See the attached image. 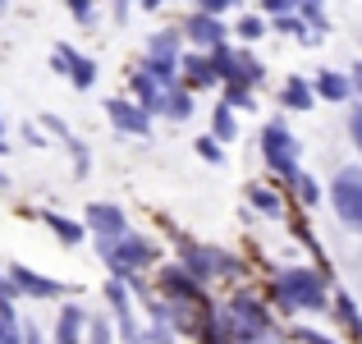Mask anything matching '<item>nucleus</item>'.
I'll return each mask as SVG.
<instances>
[{
	"mask_svg": "<svg viewBox=\"0 0 362 344\" xmlns=\"http://www.w3.org/2000/svg\"><path fill=\"white\" fill-rule=\"evenodd\" d=\"M234 133H239V124H234V110H230V106H216V115H211V138L225 142V138H234Z\"/></svg>",
	"mask_w": 362,
	"mask_h": 344,
	"instance_id": "22",
	"label": "nucleus"
},
{
	"mask_svg": "<svg viewBox=\"0 0 362 344\" xmlns=\"http://www.w3.org/2000/svg\"><path fill=\"white\" fill-rule=\"evenodd\" d=\"M262 9H266V14H275V18H284V14L298 9V0H262Z\"/></svg>",
	"mask_w": 362,
	"mask_h": 344,
	"instance_id": "30",
	"label": "nucleus"
},
{
	"mask_svg": "<svg viewBox=\"0 0 362 344\" xmlns=\"http://www.w3.org/2000/svg\"><path fill=\"white\" fill-rule=\"evenodd\" d=\"M160 285H165L170 303H206L202 299V285H197L193 275H184L179 266H165V271H160Z\"/></svg>",
	"mask_w": 362,
	"mask_h": 344,
	"instance_id": "10",
	"label": "nucleus"
},
{
	"mask_svg": "<svg viewBox=\"0 0 362 344\" xmlns=\"http://www.w3.org/2000/svg\"><path fill=\"white\" fill-rule=\"evenodd\" d=\"M64 147H69V156H74V170H78V175H88V166H92L88 147H83V142L74 138V133H69V138H64Z\"/></svg>",
	"mask_w": 362,
	"mask_h": 344,
	"instance_id": "26",
	"label": "nucleus"
},
{
	"mask_svg": "<svg viewBox=\"0 0 362 344\" xmlns=\"http://www.w3.org/2000/svg\"><path fill=\"white\" fill-rule=\"evenodd\" d=\"M69 83H74L78 92H88L92 83H97V64H92L88 55H74V64H69Z\"/></svg>",
	"mask_w": 362,
	"mask_h": 344,
	"instance_id": "19",
	"label": "nucleus"
},
{
	"mask_svg": "<svg viewBox=\"0 0 362 344\" xmlns=\"http://www.w3.org/2000/svg\"><path fill=\"white\" fill-rule=\"evenodd\" d=\"M46 225L55 229V239H60V243H83V234H88V229H83L78 221H69V216H46Z\"/></svg>",
	"mask_w": 362,
	"mask_h": 344,
	"instance_id": "18",
	"label": "nucleus"
},
{
	"mask_svg": "<svg viewBox=\"0 0 362 344\" xmlns=\"http://www.w3.org/2000/svg\"><path fill=\"white\" fill-rule=\"evenodd\" d=\"M197 5H202V14H216V18H221L225 9H234L239 0H197Z\"/></svg>",
	"mask_w": 362,
	"mask_h": 344,
	"instance_id": "32",
	"label": "nucleus"
},
{
	"mask_svg": "<svg viewBox=\"0 0 362 344\" xmlns=\"http://www.w3.org/2000/svg\"><path fill=\"white\" fill-rule=\"evenodd\" d=\"M330 202L349 229H362V166H344L330 179Z\"/></svg>",
	"mask_w": 362,
	"mask_h": 344,
	"instance_id": "3",
	"label": "nucleus"
},
{
	"mask_svg": "<svg viewBox=\"0 0 362 344\" xmlns=\"http://www.w3.org/2000/svg\"><path fill=\"white\" fill-rule=\"evenodd\" d=\"M142 9H160V0H142Z\"/></svg>",
	"mask_w": 362,
	"mask_h": 344,
	"instance_id": "40",
	"label": "nucleus"
},
{
	"mask_svg": "<svg viewBox=\"0 0 362 344\" xmlns=\"http://www.w3.org/2000/svg\"><path fill=\"white\" fill-rule=\"evenodd\" d=\"M349 92H358V97H362V64H354V74H349Z\"/></svg>",
	"mask_w": 362,
	"mask_h": 344,
	"instance_id": "38",
	"label": "nucleus"
},
{
	"mask_svg": "<svg viewBox=\"0 0 362 344\" xmlns=\"http://www.w3.org/2000/svg\"><path fill=\"white\" fill-rule=\"evenodd\" d=\"M262 151H266V166L280 170L284 179L298 170V142H293V133L284 129L280 120H271V124L262 129Z\"/></svg>",
	"mask_w": 362,
	"mask_h": 344,
	"instance_id": "5",
	"label": "nucleus"
},
{
	"mask_svg": "<svg viewBox=\"0 0 362 344\" xmlns=\"http://www.w3.org/2000/svg\"><path fill=\"white\" fill-rule=\"evenodd\" d=\"M106 110H110V124H115L119 133H138V138H147L151 120H147V110H142L138 101H124V97H115Z\"/></svg>",
	"mask_w": 362,
	"mask_h": 344,
	"instance_id": "8",
	"label": "nucleus"
},
{
	"mask_svg": "<svg viewBox=\"0 0 362 344\" xmlns=\"http://www.w3.org/2000/svg\"><path fill=\"white\" fill-rule=\"evenodd\" d=\"M247 202H252L257 212H266V216H284V197H275L266 184H247Z\"/></svg>",
	"mask_w": 362,
	"mask_h": 344,
	"instance_id": "17",
	"label": "nucleus"
},
{
	"mask_svg": "<svg viewBox=\"0 0 362 344\" xmlns=\"http://www.w3.org/2000/svg\"><path fill=\"white\" fill-rule=\"evenodd\" d=\"M64 5L74 9V18H78V23H92V0H64Z\"/></svg>",
	"mask_w": 362,
	"mask_h": 344,
	"instance_id": "33",
	"label": "nucleus"
},
{
	"mask_svg": "<svg viewBox=\"0 0 362 344\" xmlns=\"http://www.w3.org/2000/svg\"><path fill=\"white\" fill-rule=\"evenodd\" d=\"M0 344H23V326L14 317V303H0Z\"/></svg>",
	"mask_w": 362,
	"mask_h": 344,
	"instance_id": "20",
	"label": "nucleus"
},
{
	"mask_svg": "<svg viewBox=\"0 0 362 344\" xmlns=\"http://www.w3.org/2000/svg\"><path fill=\"white\" fill-rule=\"evenodd\" d=\"M88 344H115V340H110L106 317H92V321H88Z\"/></svg>",
	"mask_w": 362,
	"mask_h": 344,
	"instance_id": "28",
	"label": "nucleus"
},
{
	"mask_svg": "<svg viewBox=\"0 0 362 344\" xmlns=\"http://www.w3.org/2000/svg\"><path fill=\"white\" fill-rule=\"evenodd\" d=\"M225 106H230V110H247V115H252V110H257L252 88H243V83H225Z\"/></svg>",
	"mask_w": 362,
	"mask_h": 344,
	"instance_id": "21",
	"label": "nucleus"
},
{
	"mask_svg": "<svg viewBox=\"0 0 362 344\" xmlns=\"http://www.w3.org/2000/svg\"><path fill=\"white\" fill-rule=\"evenodd\" d=\"M184 37H188V42H197L202 51H211V46L225 42V23L216 14H202V9H197V14L184 23Z\"/></svg>",
	"mask_w": 362,
	"mask_h": 344,
	"instance_id": "9",
	"label": "nucleus"
},
{
	"mask_svg": "<svg viewBox=\"0 0 362 344\" xmlns=\"http://www.w3.org/2000/svg\"><path fill=\"white\" fill-rule=\"evenodd\" d=\"M9 285H14V294L18 299H60L64 294V285L60 280H46V275H37V271H28V266H14L9 271Z\"/></svg>",
	"mask_w": 362,
	"mask_h": 344,
	"instance_id": "7",
	"label": "nucleus"
},
{
	"mask_svg": "<svg viewBox=\"0 0 362 344\" xmlns=\"http://www.w3.org/2000/svg\"><path fill=\"white\" fill-rule=\"evenodd\" d=\"M160 115H170V120H188V115H193V92H188L184 83H175V88L160 97Z\"/></svg>",
	"mask_w": 362,
	"mask_h": 344,
	"instance_id": "14",
	"label": "nucleus"
},
{
	"mask_svg": "<svg viewBox=\"0 0 362 344\" xmlns=\"http://www.w3.org/2000/svg\"><path fill=\"white\" fill-rule=\"evenodd\" d=\"M335 308H339V317H344V326H349V331H354V336L362 340V317H358L354 299H349V294H335Z\"/></svg>",
	"mask_w": 362,
	"mask_h": 344,
	"instance_id": "25",
	"label": "nucleus"
},
{
	"mask_svg": "<svg viewBox=\"0 0 362 344\" xmlns=\"http://www.w3.org/2000/svg\"><path fill=\"white\" fill-rule=\"evenodd\" d=\"M275 303L284 312H321L326 308V275L308 271V266H289L275 280Z\"/></svg>",
	"mask_w": 362,
	"mask_h": 344,
	"instance_id": "1",
	"label": "nucleus"
},
{
	"mask_svg": "<svg viewBox=\"0 0 362 344\" xmlns=\"http://www.w3.org/2000/svg\"><path fill=\"white\" fill-rule=\"evenodd\" d=\"M234 83L257 88V83H262V60H257V55H247V51H239V79H234Z\"/></svg>",
	"mask_w": 362,
	"mask_h": 344,
	"instance_id": "23",
	"label": "nucleus"
},
{
	"mask_svg": "<svg viewBox=\"0 0 362 344\" xmlns=\"http://www.w3.org/2000/svg\"><path fill=\"white\" fill-rule=\"evenodd\" d=\"M0 303H18V294H14V285L0 275Z\"/></svg>",
	"mask_w": 362,
	"mask_h": 344,
	"instance_id": "37",
	"label": "nucleus"
},
{
	"mask_svg": "<svg viewBox=\"0 0 362 344\" xmlns=\"http://www.w3.org/2000/svg\"><path fill=\"white\" fill-rule=\"evenodd\" d=\"M42 124H46V133H55V138H69V129H64L60 115H42Z\"/></svg>",
	"mask_w": 362,
	"mask_h": 344,
	"instance_id": "34",
	"label": "nucleus"
},
{
	"mask_svg": "<svg viewBox=\"0 0 362 344\" xmlns=\"http://www.w3.org/2000/svg\"><path fill=\"white\" fill-rule=\"evenodd\" d=\"M289 184H293V193H298V202L303 207H312V202H317V179H312V175H303V170H293V175H289Z\"/></svg>",
	"mask_w": 362,
	"mask_h": 344,
	"instance_id": "24",
	"label": "nucleus"
},
{
	"mask_svg": "<svg viewBox=\"0 0 362 344\" xmlns=\"http://www.w3.org/2000/svg\"><path fill=\"white\" fill-rule=\"evenodd\" d=\"M133 97H138V106L147 110V115H160V97H165V88L138 69V74H133Z\"/></svg>",
	"mask_w": 362,
	"mask_h": 344,
	"instance_id": "12",
	"label": "nucleus"
},
{
	"mask_svg": "<svg viewBox=\"0 0 362 344\" xmlns=\"http://www.w3.org/2000/svg\"><path fill=\"white\" fill-rule=\"evenodd\" d=\"M293 336H298L303 344H335V340H326V336H321V331H308V326H303V331H293Z\"/></svg>",
	"mask_w": 362,
	"mask_h": 344,
	"instance_id": "36",
	"label": "nucleus"
},
{
	"mask_svg": "<svg viewBox=\"0 0 362 344\" xmlns=\"http://www.w3.org/2000/svg\"><path fill=\"white\" fill-rule=\"evenodd\" d=\"M184 275H193L197 285L216 280V275H239V262H234L230 253H221V248H184V262H175Z\"/></svg>",
	"mask_w": 362,
	"mask_h": 344,
	"instance_id": "4",
	"label": "nucleus"
},
{
	"mask_svg": "<svg viewBox=\"0 0 362 344\" xmlns=\"http://www.w3.org/2000/svg\"><path fill=\"white\" fill-rule=\"evenodd\" d=\"M0 129H5V124H0Z\"/></svg>",
	"mask_w": 362,
	"mask_h": 344,
	"instance_id": "43",
	"label": "nucleus"
},
{
	"mask_svg": "<svg viewBox=\"0 0 362 344\" xmlns=\"http://www.w3.org/2000/svg\"><path fill=\"white\" fill-rule=\"evenodd\" d=\"M147 336H151L147 344H175V331H170V326H165V321H156V326H151V331H147Z\"/></svg>",
	"mask_w": 362,
	"mask_h": 344,
	"instance_id": "31",
	"label": "nucleus"
},
{
	"mask_svg": "<svg viewBox=\"0 0 362 344\" xmlns=\"http://www.w3.org/2000/svg\"><path fill=\"white\" fill-rule=\"evenodd\" d=\"M312 88H317L321 101H349V79L335 74V69H321L317 79H312Z\"/></svg>",
	"mask_w": 362,
	"mask_h": 344,
	"instance_id": "13",
	"label": "nucleus"
},
{
	"mask_svg": "<svg viewBox=\"0 0 362 344\" xmlns=\"http://www.w3.org/2000/svg\"><path fill=\"white\" fill-rule=\"evenodd\" d=\"M23 344H42V336H37V326H33V321L23 326Z\"/></svg>",
	"mask_w": 362,
	"mask_h": 344,
	"instance_id": "39",
	"label": "nucleus"
},
{
	"mask_svg": "<svg viewBox=\"0 0 362 344\" xmlns=\"http://www.w3.org/2000/svg\"><path fill=\"white\" fill-rule=\"evenodd\" d=\"M97 253H101V262L110 266V275H115V280H124V285L138 280L142 266L156 262V243H151V239H138V234L106 239V243H97Z\"/></svg>",
	"mask_w": 362,
	"mask_h": 344,
	"instance_id": "2",
	"label": "nucleus"
},
{
	"mask_svg": "<svg viewBox=\"0 0 362 344\" xmlns=\"http://www.w3.org/2000/svg\"><path fill=\"white\" fill-rule=\"evenodd\" d=\"M5 9H9V0H0V14H5Z\"/></svg>",
	"mask_w": 362,
	"mask_h": 344,
	"instance_id": "42",
	"label": "nucleus"
},
{
	"mask_svg": "<svg viewBox=\"0 0 362 344\" xmlns=\"http://www.w3.org/2000/svg\"><path fill=\"white\" fill-rule=\"evenodd\" d=\"M197 156H202V161H211V166H221V161H225V151H221V142H216L211 133H206V138H197Z\"/></svg>",
	"mask_w": 362,
	"mask_h": 344,
	"instance_id": "27",
	"label": "nucleus"
},
{
	"mask_svg": "<svg viewBox=\"0 0 362 344\" xmlns=\"http://www.w3.org/2000/svg\"><path fill=\"white\" fill-rule=\"evenodd\" d=\"M83 326H88V312L78 303H64L60 321H55V344H83Z\"/></svg>",
	"mask_w": 362,
	"mask_h": 344,
	"instance_id": "11",
	"label": "nucleus"
},
{
	"mask_svg": "<svg viewBox=\"0 0 362 344\" xmlns=\"http://www.w3.org/2000/svg\"><path fill=\"white\" fill-rule=\"evenodd\" d=\"M298 5H321V0H298Z\"/></svg>",
	"mask_w": 362,
	"mask_h": 344,
	"instance_id": "41",
	"label": "nucleus"
},
{
	"mask_svg": "<svg viewBox=\"0 0 362 344\" xmlns=\"http://www.w3.org/2000/svg\"><path fill=\"white\" fill-rule=\"evenodd\" d=\"M83 229H92L97 243H106V239L129 234V221H124V212H119L115 202H92L88 207V225H83Z\"/></svg>",
	"mask_w": 362,
	"mask_h": 344,
	"instance_id": "6",
	"label": "nucleus"
},
{
	"mask_svg": "<svg viewBox=\"0 0 362 344\" xmlns=\"http://www.w3.org/2000/svg\"><path fill=\"white\" fill-rule=\"evenodd\" d=\"M349 133H354V142H358V151H362V106L349 115Z\"/></svg>",
	"mask_w": 362,
	"mask_h": 344,
	"instance_id": "35",
	"label": "nucleus"
},
{
	"mask_svg": "<svg viewBox=\"0 0 362 344\" xmlns=\"http://www.w3.org/2000/svg\"><path fill=\"white\" fill-rule=\"evenodd\" d=\"M179 69L188 74L184 88H211V64H206V55H179Z\"/></svg>",
	"mask_w": 362,
	"mask_h": 344,
	"instance_id": "15",
	"label": "nucleus"
},
{
	"mask_svg": "<svg viewBox=\"0 0 362 344\" xmlns=\"http://www.w3.org/2000/svg\"><path fill=\"white\" fill-rule=\"evenodd\" d=\"M280 101H284L289 110H312V88H308V79H284Z\"/></svg>",
	"mask_w": 362,
	"mask_h": 344,
	"instance_id": "16",
	"label": "nucleus"
},
{
	"mask_svg": "<svg viewBox=\"0 0 362 344\" xmlns=\"http://www.w3.org/2000/svg\"><path fill=\"white\" fill-rule=\"evenodd\" d=\"M262 33H266V23H262V18H252V14L239 18V37H243V42H257Z\"/></svg>",
	"mask_w": 362,
	"mask_h": 344,
	"instance_id": "29",
	"label": "nucleus"
}]
</instances>
